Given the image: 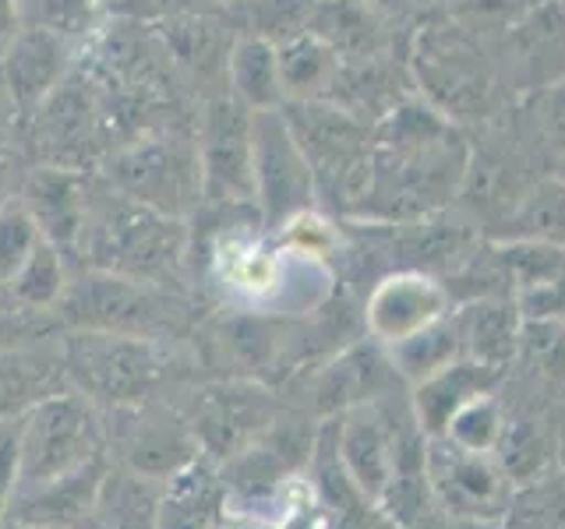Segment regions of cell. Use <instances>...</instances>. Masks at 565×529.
Masks as SVG:
<instances>
[{"label": "cell", "instance_id": "obj_13", "mask_svg": "<svg viewBox=\"0 0 565 529\" xmlns=\"http://www.w3.org/2000/svg\"><path fill=\"white\" fill-rule=\"evenodd\" d=\"M417 82L424 102H431L438 114L449 120L481 114L488 106L491 75L484 53L477 50L467 35L452 29H431L417 43Z\"/></svg>", "mask_w": 565, "mask_h": 529}, {"label": "cell", "instance_id": "obj_24", "mask_svg": "<svg viewBox=\"0 0 565 529\" xmlns=\"http://www.w3.org/2000/svg\"><path fill=\"white\" fill-rule=\"evenodd\" d=\"M223 505V484L199 455L184 469H177L170 481H163L156 529H216Z\"/></svg>", "mask_w": 565, "mask_h": 529}, {"label": "cell", "instance_id": "obj_42", "mask_svg": "<svg viewBox=\"0 0 565 529\" xmlns=\"http://www.w3.org/2000/svg\"><path fill=\"white\" fill-rule=\"evenodd\" d=\"M25 29V0H0V57Z\"/></svg>", "mask_w": 565, "mask_h": 529}, {"label": "cell", "instance_id": "obj_30", "mask_svg": "<svg viewBox=\"0 0 565 529\" xmlns=\"http://www.w3.org/2000/svg\"><path fill=\"white\" fill-rule=\"evenodd\" d=\"M67 282H71L67 255L61 251V247H53L50 240H43L32 251V258L22 264V272L8 282L4 293L18 307L57 314V304H61V296L67 290Z\"/></svg>", "mask_w": 565, "mask_h": 529}, {"label": "cell", "instance_id": "obj_35", "mask_svg": "<svg viewBox=\"0 0 565 529\" xmlns=\"http://www.w3.org/2000/svg\"><path fill=\"white\" fill-rule=\"evenodd\" d=\"M520 349L547 385L565 392V322H523Z\"/></svg>", "mask_w": 565, "mask_h": 529}, {"label": "cell", "instance_id": "obj_7", "mask_svg": "<svg viewBox=\"0 0 565 529\" xmlns=\"http://www.w3.org/2000/svg\"><path fill=\"white\" fill-rule=\"evenodd\" d=\"M106 455L103 413L82 392H53L22 417L18 434V484L14 490L40 487Z\"/></svg>", "mask_w": 565, "mask_h": 529}, {"label": "cell", "instance_id": "obj_11", "mask_svg": "<svg viewBox=\"0 0 565 529\" xmlns=\"http://www.w3.org/2000/svg\"><path fill=\"white\" fill-rule=\"evenodd\" d=\"M424 476L435 501L456 519L499 522L512 501V476L494 455L467 452L449 438H428L424 445Z\"/></svg>", "mask_w": 565, "mask_h": 529}, {"label": "cell", "instance_id": "obj_29", "mask_svg": "<svg viewBox=\"0 0 565 529\" xmlns=\"http://www.w3.org/2000/svg\"><path fill=\"white\" fill-rule=\"evenodd\" d=\"M315 18V0H226L223 22L234 35H258V40L282 43L297 32H308Z\"/></svg>", "mask_w": 565, "mask_h": 529}, {"label": "cell", "instance_id": "obj_23", "mask_svg": "<svg viewBox=\"0 0 565 529\" xmlns=\"http://www.w3.org/2000/svg\"><path fill=\"white\" fill-rule=\"evenodd\" d=\"M279 75L287 102L332 99L343 78V53L318 32H297L279 46Z\"/></svg>", "mask_w": 565, "mask_h": 529}, {"label": "cell", "instance_id": "obj_8", "mask_svg": "<svg viewBox=\"0 0 565 529\" xmlns=\"http://www.w3.org/2000/svg\"><path fill=\"white\" fill-rule=\"evenodd\" d=\"M282 117L308 155L318 198L340 194L347 205L358 208L371 173V145H375L358 114L343 110L335 99H311L282 102Z\"/></svg>", "mask_w": 565, "mask_h": 529}, {"label": "cell", "instance_id": "obj_19", "mask_svg": "<svg viewBox=\"0 0 565 529\" xmlns=\"http://www.w3.org/2000/svg\"><path fill=\"white\" fill-rule=\"evenodd\" d=\"M156 35L163 40L173 71L184 82H194V88L223 82L226 88V61L234 50V29L220 18L194 14V11H177L156 22Z\"/></svg>", "mask_w": 565, "mask_h": 529}, {"label": "cell", "instance_id": "obj_27", "mask_svg": "<svg viewBox=\"0 0 565 529\" xmlns=\"http://www.w3.org/2000/svg\"><path fill=\"white\" fill-rule=\"evenodd\" d=\"M459 339L470 360H481L494 370H502L520 349L523 317L516 311V300H477L463 314H456Z\"/></svg>", "mask_w": 565, "mask_h": 529}, {"label": "cell", "instance_id": "obj_39", "mask_svg": "<svg viewBox=\"0 0 565 529\" xmlns=\"http://www.w3.org/2000/svg\"><path fill=\"white\" fill-rule=\"evenodd\" d=\"M541 128H544V138L552 141L558 152H565V78L547 85V93L541 96Z\"/></svg>", "mask_w": 565, "mask_h": 529}, {"label": "cell", "instance_id": "obj_25", "mask_svg": "<svg viewBox=\"0 0 565 529\" xmlns=\"http://www.w3.org/2000/svg\"><path fill=\"white\" fill-rule=\"evenodd\" d=\"M159 494H163V481H152V476L131 473L124 466L106 469L85 529H156Z\"/></svg>", "mask_w": 565, "mask_h": 529}, {"label": "cell", "instance_id": "obj_37", "mask_svg": "<svg viewBox=\"0 0 565 529\" xmlns=\"http://www.w3.org/2000/svg\"><path fill=\"white\" fill-rule=\"evenodd\" d=\"M516 311L523 322H565V276L520 290Z\"/></svg>", "mask_w": 565, "mask_h": 529}, {"label": "cell", "instance_id": "obj_43", "mask_svg": "<svg viewBox=\"0 0 565 529\" xmlns=\"http://www.w3.org/2000/svg\"><path fill=\"white\" fill-rule=\"evenodd\" d=\"M364 4L375 11V14H399L406 8H414L417 0H364Z\"/></svg>", "mask_w": 565, "mask_h": 529}, {"label": "cell", "instance_id": "obj_1", "mask_svg": "<svg viewBox=\"0 0 565 529\" xmlns=\"http://www.w3.org/2000/svg\"><path fill=\"white\" fill-rule=\"evenodd\" d=\"M467 176V149L431 102L406 99L385 114L371 145V173L358 208L403 219L438 208Z\"/></svg>", "mask_w": 565, "mask_h": 529}, {"label": "cell", "instance_id": "obj_34", "mask_svg": "<svg viewBox=\"0 0 565 529\" xmlns=\"http://www.w3.org/2000/svg\"><path fill=\"white\" fill-rule=\"evenodd\" d=\"M40 244H43V234L35 229L22 202L14 198L0 208V290H8V282L22 272V264L32 258V251Z\"/></svg>", "mask_w": 565, "mask_h": 529}, {"label": "cell", "instance_id": "obj_14", "mask_svg": "<svg viewBox=\"0 0 565 529\" xmlns=\"http://www.w3.org/2000/svg\"><path fill=\"white\" fill-rule=\"evenodd\" d=\"M88 194H93V173L88 170L29 163L22 187H18V202L25 205L43 240L61 247L71 261L82 237V226H85Z\"/></svg>", "mask_w": 565, "mask_h": 529}, {"label": "cell", "instance_id": "obj_22", "mask_svg": "<svg viewBox=\"0 0 565 529\" xmlns=\"http://www.w3.org/2000/svg\"><path fill=\"white\" fill-rule=\"evenodd\" d=\"M46 343L0 353V423L25 417L35 402L57 392V378H67L61 343L53 349Z\"/></svg>", "mask_w": 565, "mask_h": 529}, {"label": "cell", "instance_id": "obj_28", "mask_svg": "<svg viewBox=\"0 0 565 529\" xmlns=\"http://www.w3.org/2000/svg\"><path fill=\"white\" fill-rule=\"evenodd\" d=\"M459 357H467V353H463V339H459V325L452 314L403 335L396 343H388V364H393L396 375H403L411 385L438 375L441 367L456 364Z\"/></svg>", "mask_w": 565, "mask_h": 529}, {"label": "cell", "instance_id": "obj_21", "mask_svg": "<svg viewBox=\"0 0 565 529\" xmlns=\"http://www.w3.org/2000/svg\"><path fill=\"white\" fill-rule=\"evenodd\" d=\"M262 420V399H252L244 388H209L194 399V410L188 417L199 449L216 458L237 455L241 441L252 438Z\"/></svg>", "mask_w": 565, "mask_h": 529}, {"label": "cell", "instance_id": "obj_36", "mask_svg": "<svg viewBox=\"0 0 565 529\" xmlns=\"http://www.w3.org/2000/svg\"><path fill=\"white\" fill-rule=\"evenodd\" d=\"M279 229H282V244H287L294 255H305V258H326L332 247L340 244L332 223L326 216H318L315 208L297 212V216H290Z\"/></svg>", "mask_w": 565, "mask_h": 529}, {"label": "cell", "instance_id": "obj_16", "mask_svg": "<svg viewBox=\"0 0 565 529\" xmlns=\"http://www.w3.org/2000/svg\"><path fill=\"white\" fill-rule=\"evenodd\" d=\"M78 61V46L25 22V29L14 35V43L0 57V82L11 93L22 123L57 93Z\"/></svg>", "mask_w": 565, "mask_h": 529}, {"label": "cell", "instance_id": "obj_33", "mask_svg": "<svg viewBox=\"0 0 565 529\" xmlns=\"http://www.w3.org/2000/svg\"><path fill=\"white\" fill-rule=\"evenodd\" d=\"M499 258H502L505 276L516 282V293L526 287H537V282L555 279V276H565V244L523 237L516 244L499 247Z\"/></svg>", "mask_w": 565, "mask_h": 529}, {"label": "cell", "instance_id": "obj_5", "mask_svg": "<svg viewBox=\"0 0 565 529\" xmlns=\"http://www.w3.org/2000/svg\"><path fill=\"white\" fill-rule=\"evenodd\" d=\"M57 317L75 332H114L170 343V335L184 325V304L163 282L82 269L71 276Z\"/></svg>", "mask_w": 565, "mask_h": 529}, {"label": "cell", "instance_id": "obj_20", "mask_svg": "<svg viewBox=\"0 0 565 529\" xmlns=\"http://www.w3.org/2000/svg\"><path fill=\"white\" fill-rule=\"evenodd\" d=\"M499 381V370L481 364V360H470V357H459L456 364L441 367L438 375L424 378L414 385V420L424 438H441L449 428V420L463 410V406L477 396H484Z\"/></svg>", "mask_w": 565, "mask_h": 529}, {"label": "cell", "instance_id": "obj_6", "mask_svg": "<svg viewBox=\"0 0 565 529\" xmlns=\"http://www.w3.org/2000/svg\"><path fill=\"white\" fill-rule=\"evenodd\" d=\"M99 176L128 198L184 219L202 205V173L194 131L159 128L103 159Z\"/></svg>", "mask_w": 565, "mask_h": 529}, {"label": "cell", "instance_id": "obj_41", "mask_svg": "<svg viewBox=\"0 0 565 529\" xmlns=\"http://www.w3.org/2000/svg\"><path fill=\"white\" fill-rule=\"evenodd\" d=\"M18 141H22V114L0 82V149H18Z\"/></svg>", "mask_w": 565, "mask_h": 529}, {"label": "cell", "instance_id": "obj_4", "mask_svg": "<svg viewBox=\"0 0 565 529\" xmlns=\"http://www.w3.org/2000/svg\"><path fill=\"white\" fill-rule=\"evenodd\" d=\"M64 375L99 410L159 402L181 375L177 349L167 339H138L114 332H71L61 343Z\"/></svg>", "mask_w": 565, "mask_h": 529}, {"label": "cell", "instance_id": "obj_15", "mask_svg": "<svg viewBox=\"0 0 565 529\" xmlns=\"http://www.w3.org/2000/svg\"><path fill=\"white\" fill-rule=\"evenodd\" d=\"M335 455L343 463V476L361 490V498L382 501L399 473H406V449L393 434L388 420L375 406H353L335 431Z\"/></svg>", "mask_w": 565, "mask_h": 529}, {"label": "cell", "instance_id": "obj_9", "mask_svg": "<svg viewBox=\"0 0 565 529\" xmlns=\"http://www.w3.org/2000/svg\"><path fill=\"white\" fill-rule=\"evenodd\" d=\"M202 202L220 208L255 205V110L230 93H216L194 117Z\"/></svg>", "mask_w": 565, "mask_h": 529}, {"label": "cell", "instance_id": "obj_44", "mask_svg": "<svg viewBox=\"0 0 565 529\" xmlns=\"http://www.w3.org/2000/svg\"><path fill=\"white\" fill-rule=\"evenodd\" d=\"M0 529H46V526H29V522H18V519H4Z\"/></svg>", "mask_w": 565, "mask_h": 529}, {"label": "cell", "instance_id": "obj_40", "mask_svg": "<svg viewBox=\"0 0 565 529\" xmlns=\"http://www.w3.org/2000/svg\"><path fill=\"white\" fill-rule=\"evenodd\" d=\"M25 166H29L25 155L18 152V149H0V208L18 198V187H22Z\"/></svg>", "mask_w": 565, "mask_h": 529}, {"label": "cell", "instance_id": "obj_12", "mask_svg": "<svg viewBox=\"0 0 565 529\" xmlns=\"http://www.w3.org/2000/svg\"><path fill=\"white\" fill-rule=\"evenodd\" d=\"M318 187L305 149L297 145L287 117L279 110L255 114V205L269 226L315 208Z\"/></svg>", "mask_w": 565, "mask_h": 529}, {"label": "cell", "instance_id": "obj_10", "mask_svg": "<svg viewBox=\"0 0 565 529\" xmlns=\"http://www.w3.org/2000/svg\"><path fill=\"white\" fill-rule=\"evenodd\" d=\"M103 438L110 455L117 452V466L152 476V481H170L177 469L199 458V441H194L191 423L181 420L163 402H138V406H114L103 410Z\"/></svg>", "mask_w": 565, "mask_h": 529}, {"label": "cell", "instance_id": "obj_3", "mask_svg": "<svg viewBox=\"0 0 565 529\" xmlns=\"http://www.w3.org/2000/svg\"><path fill=\"white\" fill-rule=\"evenodd\" d=\"M124 141L128 138H124L110 88L93 67L78 61L57 93L22 123L18 152L25 155V163L32 159V163L96 173L103 159Z\"/></svg>", "mask_w": 565, "mask_h": 529}, {"label": "cell", "instance_id": "obj_31", "mask_svg": "<svg viewBox=\"0 0 565 529\" xmlns=\"http://www.w3.org/2000/svg\"><path fill=\"white\" fill-rule=\"evenodd\" d=\"M25 22L85 50L106 29V0H25Z\"/></svg>", "mask_w": 565, "mask_h": 529}, {"label": "cell", "instance_id": "obj_2", "mask_svg": "<svg viewBox=\"0 0 565 529\" xmlns=\"http://www.w3.org/2000/svg\"><path fill=\"white\" fill-rule=\"evenodd\" d=\"M75 258L82 269L170 287L188 258V223L128 198L93 173V194H88Z\"/></svg>", "mask_w": 565, "mask_h": 529}, {"label": "cell", "instance_id": "obj_18", "mask_svg": "<svg viewBox=\"0 0 565 529\" xmlns=\"http://www.w3.org/2000/svg\"><path fill=\"white\" fill-rule=\"evenodd\" d=\"M106 469H110L106 466V455H99L93 463L57 476V481L14 490L4 519L46 526V529H85L88 516H93V505L99 498Z\"/></svg>", "mask_w": 565, "mask_h": 529}, {"label": "cell", "instance_id": "obj_38", "mask_svg": "<svg viewBox=\"0 0 565 529\" xmlns=\"http://www.w3.org/2000/svg\"><path fill=\"white\" fill-rule=\"evenodd\" d=\"M526 223H534L537 240L565 244V187H541L526 202Z\"/></svg>", "mask_w": 565, "mask_h": 529}, {"label": "cell", "instance_id": "obj_32", "mask_svg": "<svg viewBox=\"0 0 565 529\" xmlns=\"http://www.w3.org/2000/svg\"><path fill=\"white\" fill-rule=\"evenodd\" d=\"M505 428H509V420H505L502 402L491 392H484V396L470 399L463 410L449 420V428L441 438H449L452 445L467 449V452L494 455V449H499L505 438Z\"/></svg>", "mask_w": 565, "mask_h": 529}, {"label": "cell", "instance_id": "obj_26", "mask_svg": "<svg viewBox=\"0 0 565 529\" xmlns=\"http://www.w3.org/2000/svg\"><path fill=\"white\" fill-rule=\"evenodd\" d=\"M226 93L255 114L279 110L287 96H282L276 43L258 40V35H237L226 61Z\"/></svg>", "mask_w": 565, "mask_h": 529}, {"label": "cell", "instance_id": "obj_17", "mask_svg": "<svg viewBox=\"0 0 565 529\" xmlns=\"http://www.w3.org/2000/svg\"><path fill=\"white\" fill-rule=\"evenodd\" d=\"M449 290L424 272L385 276L367 296V328L385 346L449 314Z\"/></svg>", "mask_w": 565, "mask_h": 529}]
</instances>
